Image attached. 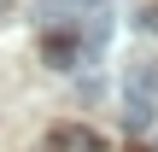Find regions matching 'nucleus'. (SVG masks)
Wrapping results in <instances>:
<instances>
[{"label":"nucleus","mask_w":158,"mask_h":152,"mask_svg":"<svg viewBox=\"0 0 158 152\" xmlns=\"http://www.w3.org/2000/svg\"><path fill=\"white\" fill-rule=\"evenodd\" d=\"M47 152H100V141H94V129L64 123V129H53V135H47Z\"/></svg>","instance_id":"1"},{"label":"nucleus","mask_w":158,"mask_h":152,"mask_svg":"<svg viewBox=\"0 0 158 152\" xmlns=\"http://www.w3.org/2000/svg\"><path fill=\"white\" fill-rule=\"evenodd\" d=\"M152 94H135V88H129V94H123V129H129V135H141V129H152Z\"/></svg>","instance_id":"2"},{"label":"nucleus","mask_w":158,"mask_h":152,"mask_svg":"<svg viewBox=\"0 0 158 152\" xmlns=\"http://www.w3.org/2000/svg\"><path fill=\"white\" fill-rule=\"evenodd\" d=\"M129 88L158 100V64H152V59H135V64H129Z\"/></svg>","instance_id":"3"},{"label":"nucleus","mask_w":158,"mask_h":152,"mask_svg":"<svg viewBox=\"0 0 158 152\" xmlns=\"http://www.w3.org/2000/svg\"><path fill=\"white\" fill-rule=\"evenodd\" d=\"M76 6H106V0H76Z\"/></svg>","instance_id":"4"},{"label":"nucleus","mask_w":158,"mask_h":152,"mask_svg":"<svg viewBox=\"0 0 158 152\" xmlns=\"http://www.w3.org/2000/svg\"><path fill=\"white\" fill-rule=\"evenodd\" d=\"M6 6H12V0H0V12H6Z\"/></svg>","instance_id":"5"}]
</instances>
